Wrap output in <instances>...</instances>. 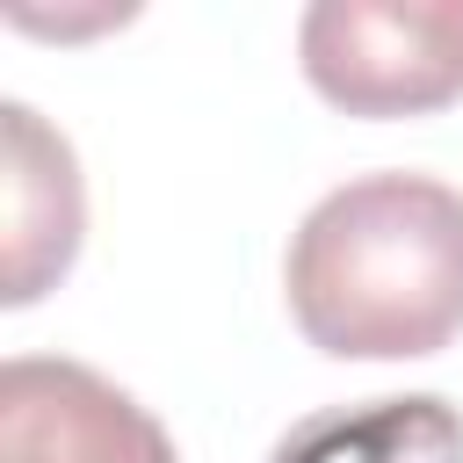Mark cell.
<instances>
[{
    "label": "cell",
    "instance_id": "cell-1",
    "mask_svg": "<svg viewBox=\"0 0 463 463\" xmlns=\"http://www.w3.org/2000/svg\"><path fill=\"white\" fill-rule=\"evenodd\" d=\"M297 333L333 362H412L463 333V188L354 174L304 210L282 253Z\"/></svg>",
    "mask_w": 463,
    "mask_h": 463
},
{
    "label": "cell",
    "instance_id": "cell-2",
    "mask_svg": "<svg viewBox=\"0 0 463 463\" xmlns=\"http://www.w3.org/2000/svg\"><path fill=\"white\" fill-rule=\"evenodd\" d=\"M297 65L347 116L449 109L463 94V0H311Z\"/></svg>",
    "mask_w": 463,
    "mask_h": 463
},
{
    "label": "cell",
    "instance_id": "cell-3",
    "mask_svg": "<svg viewBox=\"0 0 463 463\" xmlns=\"http://www.w3.org/2000/svg\"><path fill=\"white\" fill-rule=\"evenodd\" d=\"M0 463H181L174 434L72 354L0 362Z\"/></svg>",
    "mask_w": 463,
    "mask_h": 463
},
{
    "label": "cell",
    "instance_id": "cell-4",
    "mask_svg": "<svg viewBox=\"0 0 463 463\" xmlns=\"http://www.w3.org/2000/svg\"><path fill=\"white\" fill-rule=\"evenodd\" d=\"M87 239V188L65 130H51L29 101L0 109V304H36Z\"/></svg>",
    "mask_w": 463,
    "mask_h": 463
},
{
    "label": "cell",
    "instance_id": "cell-5",
    "mask_svg": "<svg viewBox=\"0 0 463 463\" xmlns=\"http://www.w3.org/2000/svg\"><path fill=\"white\" fill-rule=\"evenodd\" d=\"M268 463H463V412L434 391L318 405L268 449Z\"/></svg>",
    "mask_w": 463,
    "mask_h": 463
},
{
    "label": "cell",
    "instance_id": "cell-6",
    "mask_svg": "<svg viewBox=\"0 0 463 463\" xmlns=\"http://www.w3.org/2000/svg\"><path fill=\"white\" fill-rule=\"evenodd\" d=\"M7 22L29 29V36H87V29H116V22H130V7H101V14H36V7H7Z\"/></svg>",
    "mask_w": 463,
    "mask_h": 463
}]
</instances>
